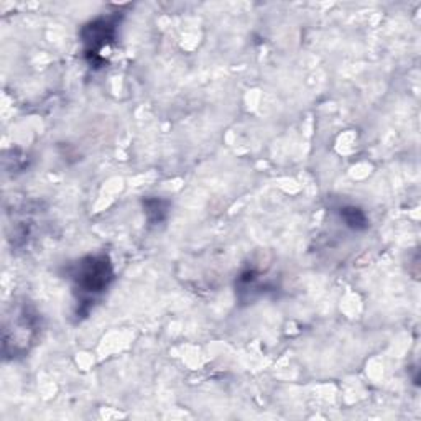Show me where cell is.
Listing matches in <instances>:
<instances>
[{
    "instance_id": "7a4b0ae2",
    "label": "cell",
    "mask_w": 421,
    "mask_h": 421,
    "mask_svg": "<svg viewBox=\"0 0 421 421\" xmlns=\"http://www.w3.org/2000/svg\"><path fill=\"white\" fill-rule=\"evenodd\" d=\"M341 215H342V219L346 220V224L352 229H364L367 225L366 215L362 214V210L357 209V208H346L341 213Z\"/></svg>"
},
{
    "instance_id": "6da1fadb",
    "label": "cell",
    "mask_w": 421,
    "mask_h": 421,
    "mask_svg": "<svg viewBox=\"0 0 421 421\" xmlns=\"http://www.w3.org/2000/svg\"><path fill=\"white\" fill-rule=\"evenodd\" d=\"M110 278V268L107 260L101 259H87V263H82L81 272L78 273V285L84 292H102L107 287V280Z\"/></svg>"
}]
</instances>
